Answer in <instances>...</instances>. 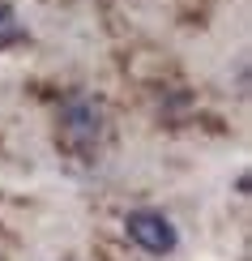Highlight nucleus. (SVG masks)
I'll return each instance as SVG.
<instances>
[{
	"mask_svg": "<svg viewBox=\"0 0 252 261\" xmlns=\"http://www.w3.org/2000/svg\"><path fill=\"white\" fill-rule=\"evenodd\" d=\"M98 133H103V107L94 99H73L60 112V141L69 150H90Z\"/></svg>",
	"mask_w": 252,
	"mask_h": 261,
	"instance_id": "f257e3e1",
	"label": "nucleus"
},
{
	"mask_svg": "<svg viewBox=\"0 0 252 261\" xmlns=\"http://www.w3.org/2000/svg\"><path fill=\"white\" fill-rule=\"evenodd\" d=\"M124 227H128V240L133 244H141L146 253H171L175 248V227H171V219L167 214H158V210H133L124 219Z\"/></svg>",
	"mask_w": 252,
	"mask_h": 261,
	"instance_id": "f03ea898",
	"label": "nucleus"
},
{
	"mask_svg": "<svg viewBox=\"0 0 252 261\" xmlns=\"http://www.w3.org/2000/svg\"><path fill=\"white\" fill-rule=\"evenodd\" d=\"M21 39H26V30H21L17 13L5 5V0H0V51H5V47H17Z\"/></svg>",
	"mask_w": 252,
	"mask_h": 261,
	"instance_id": "7ed1b4c3",
	"label": "nucleus"
}]
</instances>
